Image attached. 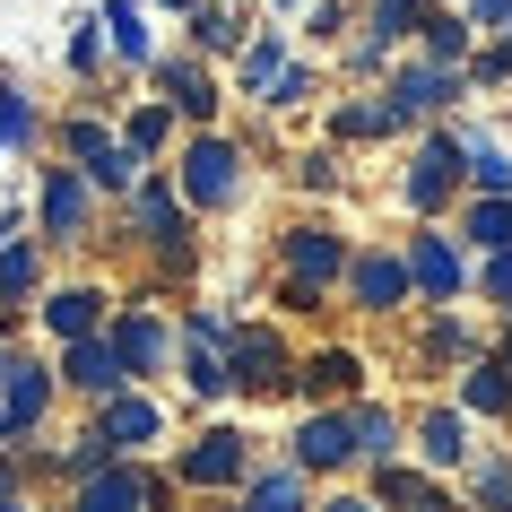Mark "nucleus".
I'll use <instances>...</instances> for the list:
<instances>
[{"instance_id": "nucleus-40", "label": "nucleus", "mask_w": 512, "mask_h": 512, "mask_svg": "<svg viewBox=\"0 0 512 512\" xmlns=\"http://www.w3.org/2000/svg\"><path fill=\"white\" fill-rule=\"evenodd\" d=\"M270 105H278V113H296V105H313V70H304V61H287V79L270 87Z\"/></svg>"}, {"instance_id": "nucleus-10", "label": "nucleus", "mask_w": 512, "mask_h": 512, "mask_svg": "<svg viewBox=\"0 0 512 512\" xmlns=\"http://www.w3.org/2000/svg\"><path fill=\"white\" fill-rule=\"evenodd\" d=\"M452 96H469V79H460V70H443V61H408L400 79L382 87V105H391V122H426V113H443L452 105Z\"/></svg>"}, {"instance_id": "nucleus-3", "label": "nucleus", "mask_w": 512, "mask_h": 512, "mask_svg": "<svg viewBox=\"0 0 512 512\" xmlns=\"http://www.w3.org/2000/svg\"><path fill=\"white\" fill-rule=\"evenodd\" d=\"M174 191H183L191 209H235V200H243V148H235V139H217V131H200L183 148Z\"/></svg>"}, {"instance_id": "nucleus-26", "label": "nucleus", "mask_w": 512, "mask_h": 512, "mask_svg": "<svg viewBox=\"0 0 512 512\" xmlns=\"http://www.w3.org/2000/svg\"><path fill=\"white\" fill-rule=\"evenodd\" d=\"M460 408H469V417H504V408H512V374H504V356L469 365V382H460Z\"/></svg>"}, {"instance_id": "nucleus-42", "label": "nucleus", "mask_w": 512, "mask_h": 512, "mask_svg": "<svg viewBox=\"0 0 512 512\" xmlns=\"http://www.w3.org/2000/svg\"><path fill=\"white\" fill-rule=\"evenodd\" d=\"M296 183H304V191H330V183H339V157H330V148H313V157H296Z\"/></svg>"}, {"instance_id": "nucleus-35", "label": "nucleus", "mask_w": 512, "mask_h": 512, "mask_svg": "<svg viewBox=\"0 0 512 512\" xmlns=\"http://www.w3.org/2000/svg\"><path fill=\"white\" fill-rule=\"evenodd\" d=\"M113 460H122V443H113V434H105V426H87V434H79V443H70V460H61V469H70V478H79V486H87V478H96V469H113Z\"/></svg>"}, {"instance_id": "nucleus-8", "label": "nucleus", "mask_w": 512, "mask_h": 512, "mask_svg": "<svg viewBox=\"0 0 512 512\" xmlns=\"http://www.w3.org/2000/svg\"><path fill=\"white\" fill-rule=\"evenodd\" d=\"M174 478L200 486V495H217V486H243V478H252V443H243L235 426H209L200 443H183V452H174Z\"/></svg>"}, {"instance_id": "nucleus-1", "label": "nucleus", "mask_w": 512, "mask_h": 512, "mask_svg": "<svg viewBox=\"0 0 512 512\" xmlns=\"http://www.w3.org/2000/svg\"><path fill=\"white\" fill-rule=\"evenodd\" d=\"M61 157L79 165V174H87L96 191H139V183H148V174H139L148 157H139L131 139H113L105 122H96V113H70V122H61Z\"/></svg>"}, {"instance_id": "nucleus-28", "label": "nucleus", "mask_w": 512, "mask_h": 512, "mask_svg": "<svg viewBox=\"0 0 512 512\" xmlns=\"http://www.w3.org/2000/svg\"><path fill=\"white\" fill-rule=\"evenodd\" d=\"M348 417H356V452L374 460V469H382V460H400V417H391V408H374V400H356Z\"/></svg>"}, {"instance_id": "nucleus-19", "label": "nucleus", "mask_w": 512, "mask_h": 512, "mask_svg": "<svg viewBox=\"0 0 512 512\" xmlns=\"http://www.w3.org/2000/svg\"><path fill=\"white\" fill-rule=\"evenodd\" d=\"M243 512H322V504H313V478H304L296 460H278V469L243 478Z\"/></svg>"}, {"instance_id": "nucleus-11", "label": "nucleus", "mask_w": 512, "mask_h": 512, "mask_svg": "<svg viewBox=\"0 0 512 512\" xmlns=\"http://www.w3.org/2000/svg\"><path fill=\"white\" fill-rule=\"evenodd\" d=\"M113 348H122V365H131V382H139V374H165V365L183 356V339L157 322V304H122V313H113Z\"/></svg>"}, {"instance_id": "nucleus-27", "label": "nucleus", "mask_w": 512, "mask_h": 512, "mask_svg": "<svg viewBox=\"0 0 512 512\" xmlns=\"http://www.w3.org/2000/svg\"><path fill=\"white\" fill-rule=\"evenodd\" d=\"M460 148H469V183L486 191V200H512V157L495 148L486 131H460Z\"/></svg>"}, {"instance_id": "nucleus-18", "label": "nucleus", "mask_w": 512, "mask_h": 512, "mask_svg": "<svg viewBox=\"0 0 512 512\" xmlns=\"http://www.w3.org/2000/svg\"><path fill=\"white\" fill-rule=\"evenodd\" d=\"M148 79L165 87V105L183 113V122H209V113H217V79L200 70V61H183V53H157V70H148Z\"/></svg>"}, {"instance_id": "nucleus-33", "label": "nucleus", "mask_w": 512, "mask_h": 512, "mask_svg": "<svg viewBox=\"0 0 512 512\" xmlns=\"http://www.w3.org/2000/svg\"><path fill=\"white\" fill-rule=\"evenodd\" d=\"M426 18H434L426 0H374V9H365V35H374V44H400V35H417Z\"/></svg>"}, {"instance_id": "nucleus-17", "label": "nucleus", "mask_w": 512, "mask_h": 512, "mask_svg": "<svg viewBox=\"0 0 512 512\" xmlns=\"http://www.w3.org/2000/svg\"><path fill=\"white\" fill-rule=\"evenodd\" d=\"M105 287H53V296H44V304H35V313H44V330H53V339H61V348H79V339H105Z\"/></svg>"}, {"instance_id": "nucleus-38", "label": "nucleus", "mask_w": 512, "mask_h": 512, "mask_svg": "<svg viewBox=\"0 0 512 512\" xmlns=\"http://www.w3.org/2000/svg\"><path fill=\"white\" fill-rule=\"evenodd\" d=\"M330 131H339V139H382V131H400V122H391V105L374 96V105H339V113H330Z\"/></svg>"}, {"instance_id": "nucleus-34", "label": "nucleus", "mask_w": 512, "mask_h": 512, "mask_svg": "<svg viewBox=\"0 0 512 512\" xmlns=\"http://www.w3.org/2000/svg\"><path fill=\"white\" fill-rule=\"evenodd\" d=\"M191 44H200V53H235V44H243L235 9H217V0H200V9H191Z\"/></svg>"}, {"instance_id": "nucleus-9", "label": "nucleus", "mask_w": 512, "mask_h": 512, "mask_svg": "<svg viewBox=\"0 0 512 512\" xmlns=\"http://www.w3.org/2000/svg\"><path fill=\"white\" fill-rule=\"evenodd\" d=\"M278 261H287V278H304V287H339L356 252H348V235H339V226L304 217V226H287V235H278Z\"/></svg>"}, {"instance_id": "nucleus-31", "label": "nucleus", "mask_w": 512, "mask_h": 512, "mask_svg": "<svg viewBox=\"0 0 512 512\" xmlns=\"http://www.w3.org/2000/svg\"><path fill=\"white\" fill-rule=\"evenodd\" d=\"M35 131H44L35 96H27V87H9V79H0V157H9V148H35Z\"/></svg>"}, {"instance_id": "nucleus-47", "label": "nucleus", "mask_w": 512, "mask_h": 512, "mask_svg": "<svg viewBox=\"0 0 512 512\" xmlns=\"http://www.w3.org/2000/svg\"><path fill=\"white\" fill-rule=\"evenodd\" d=\"M322 512H382V504H374V495H330Z\"/></svg>"}, {"instance_id": "nucleus-37", "label": "nucleus", "mask_w": 512, "mask_h": 512, "mask_svg": "<svg viewBox=\"0 0 512 512\" xmlns=\"http://www.w3.org/2000/svg\"><path fill=\"white\" fill-rule=\"evenodd\" d=\"M122 139H131L139 157H157L165 139H174V105H139V113H131V122H122Z\"/></svg>"}, {"instance_id": "nucleus-43", "label": "nucleus", "mask_w": 512, "mask_h": 512, "mask_svg": "<svg viewBox=\"0 0 512 512\" xmlns=\"http://www.w3.org/2000/svg\"><path fill=\"white\" fill-rule=\"evenodd\" d=\"M486 296L512 304V252H486Z\"/></svg>"}, {"instance_id": "nucleus-12", "label": "nucleus", "mask_w": 512, "mask_h": 512, "mask_svg": "<svg viewBox=\"0 0 512 512\" xmlns=\"http://www.w3.org/2000/svg\"><path fill=\"white\" fill-rule=\"evenodd\" d=\"M408 296H417L408 252H356V261H348V304H356V313H400Z\"/></svg>"}, {"instance_id": "nucleus-22", "label": "nucleus", "mask_w": 512, "mask_h": 512, "mask_svg": "<svg viewBox=\"0 0 512 512\" xmlns=\"http://www.w3.org/2000/svg\"><path fill=\"white\" fill-rule=\"evenodd\" d=\"M374 504L382 512H460L434 478H417V469H400V460H382V469H374Z\"/></svg>"}, {"instance_id": "nucleus-29", "label": "nucleus", "mask_w": 512, "mask_h": 512, "mask_svg": "<svg viewBox=\"0 0 512 512\" xmlns=\"http://www.w3.org/2000/svg\"><path fill=\"white\" fill-rule=\"evenodd\" d=\"M460 235L478 243V252H512V200H469V217H460Z\"/></svg>"}, {"instance_id": "nucleus-48", "label": "nucleus", "mask_w": 512, "mask_h": 512, "mask_svg": "<svg viewBox=\"0 0 512 512\" xmlns=\"http://www.w3.org/2000/svg\"><path fill=\"white\" fill-rule=\"evenodd\" d=\"M9 243H18V217H0V252H9Z\"/></svg>"}, {"instance_id": "nucleus-25", "label": "nucleus", "mask_w": 512, "mask_h": 512, "mask_svg": "<svg viewBox=\"0 0 512 512\" xmlns=\"http://www.w3.org/2000/svg\"><path fill=\"white\" fill-rule=\"evenodd\" d=\"M105 44L131 70H157V44H148V27H139V0H105Z\"/></svg>"}, {"instance_id": "nucleus-44", "label": "nucleus", "mask_w": 512, "mask_h": 512, "mask_svg": "<svg viewBox=\"0 0 512 512\" xmlns=\"http://www.w3.org/2000/svg\"><path fill=\"white\" fill-rule=\"evenodd\" d=\"M278 304H287V313H313V304H322V287H304V278H287V287H278Z\"/></svg>"}, {"instance_id": "nucleus-20", "label": "nucleus", "mask_w": 512, "mask_h": 512, "mask_svg": "<svg viewBox=\"0 0 512 512\" xmlns=\"http://www.w3.org/2000/svg\"><path fill=\"white\" fill-rule=\"evenodd\" d=\"M96 426H105L113 443H122V460H131V452H148V443H157V434H165V408L148 400V391H113V400H105V417H96Z\"/></svg>"}, {"instance_id": "nucleus-4", "label": "nucleus", "mask_w": 512, "mask_h": 512, "mask_svg": "<svg viewBox=\"0 0 512 512\" xmlns=\"http://www.w3.org/2000/svg\"><path fill=\"white\" fill-rule=\"evenodd\" d=\"M35 217H44V243H87L96 235V183H87L79 165H44Z\"/></svg>"}, {"instance_id": "nucleus-41", "label": "nucleus", "mask_w": 512, "mask_h": 512, "mask_svg": "<svg viewBox=\"0 0 512 512\" xmlns=\"http://www.w3.org/2000/svg\"><path fill=\"white\" fill-rule=\"evenodd\" d=\"M478 348V339H469V330L452 322V313H434V330H426V356H469Z\"/></svg>"}, {"instance_id": "nucleus-16", "label": "nucleus", "mask_w": 512, "mask_h": 512, "mask_svg": "<svg viewBox=\"0 0 512 512\" xmlns=\"http://www.w3.org/2000/svg\"><path fill=\"white\" fill-rule=\"evenodd\" d=\"M61 382H70V391H87L96 408H105L113 391H131V365H122V348H113V330H105V339L61 348Z\"/></svg>"}, {"instance_id": "nucleus-14", "label": "nucleus", "mask_w": 512, "mask_h": 512, "mask_svg": "<svg viewBox=\"0 0 512 512\" xmlns=\"http://www.w3.org/2000/svg\"><path fill=\"white\" fill-rule=\"evenodd\" d=\"M165 486L148 478V469H131V460H113V469H96V478L70 495V512H157Z\"/></svg>"}, {"instance_id": "nucleus-32", "label": "nucleus", "mask_w": 512, "mask_h": 512, "mask_svg": "<svg viewBox=\"0 0 512 512\" xmlns=\"http://www.w3.org/2000/svg\"><path fill=\"white\" fill-rule=\"evenodd\" d=\"M174 365H183V391H191V400L235 391V382H226V348H191V339H183V356H174Z\"/></svg>"}, {"instance_id": "nucleus-23", "label": "nucleus", "mask_w": 512, "mask_h": 512, "mask_svg": "<svg viewBox=\"0 0 512 512\" xmlns=\"http://www.w3.org/2000/svg\"><path fill=\"white\" fill-rule=\"evenodd\" d=\"M417 452L434 469H460L469 460V408H426V426H417Z\"/></svg>"}, {"instance_id": "nucleus-13", "label": "nucleus", "mask_w": 512, "mask_h": 512, "mask_svg": "<svg viewBox=\"0 0 512 512\" xmlns=\"http://www.w3.org/2000/svg\"><path fill=\"white\" fill-rule=\"evenodd\" d=\"M304 469V478H322V469H348V460H365L356 452V417L348 408H313V417H304L296 426V452H287Z\"/></svg>"}, {"instance_id": "nucleus-51", "label": "nucleus", "mask_w": 512, "mask_h": 512, "mask_svg": "<svg viewBox=\"0 0 512 512\" xmlns=\"http://www.w3.org/2000/svg\"><path fill=\"white\" fill-rule=\"evenodd\" d=\"M9 512H27V504H9Z\"/></svg>"}, {"instance_id": "nucleus-39", "label": "nucleus", "mask_w": 512, "mask_h": 512, "mask_svg": "<svg viewBox=\"0 0 512 512\" xmlns=\"http://www.w3.org/2000/svg\"><path fill=\"white\" fill-rule=\"evenodd\" d=\"M96 61H105V18H79V35H70V70H96Z\"/></svg>"}, {"instance_id": "nucleus-36", "label": "nucleus", "mask_w": 512, "mask_h": 512, "mask_svg": "<svg viewBox=\"0 0 512 512\" xmlns=\"http://www.w3.org/2000/svg\"><path fill=\"white\" fill-rule=\"evenodd\" d=\"M469 18H426V61H443V70H460V61H469Z\"/></svg>"}, {"instance_id": "nucleus-30", "label": "nucleus", "mask_w": 512, "mask_h": 512, "mask_svg": "<svg viewBox=\"0 0 512 512\" xmlns=\"http://www.w3.org/2000/svg\"><path fill=\"white\" fill-rule=\"evenodd\" d=\"M35 287H44V252H35V243H9V252H0V304L18 313Z\"/></svg>"}, {"instance_id": "nucleus-5", "label": "nucleus", "mask_w": 512, "mask_h": 512, "mask_svg": "<svg viewBox=\"0 0 512 512\" xmlns=\"http://www.w3.org/2000/svg\"><path fill=\"white\" fill-rule=\"evenodd\" d=\"M460 183H469V148H460V131H426V139H417V157H408V183H400L408 209L434 217Z\"/></svg>"}, {"instance_id": "nucleus-7", "label": "nucleus", "mask_w": 512, "mask_h": 512, "mask_svg": "<svg viewBox=\"0 0 512 512\" xmlns=\"http://www.w3.org/2000/svg\"><path fill=\"white\" fill-rule=\"evenodd\" d=\"M53 382H61L53 365H35V356L0 348V426H9V443L44 426V408H53Z\"/></svg>"}, {"instance_id": "nucleus-45", "label": "nucleus", "mask_w": 512, "mask_h": 512, "mask_svg": "<svg viewBox=\"0 0 512 512\" xmlns=\"http://www.w3.org/2000/svg\"><path fill=\"white\" fill-rule=\"evenodd\" d=\"M469 18L478 27H512V0H469Z\"/></svg>"}, {"instance_id": "nucleus-49", "label": "nucleus", "mask_w": 512, "mask_h": 512, "mask_svg": "<svg viewBox=\"0 0 512 512\" xmlns=\"http://www.w3.org/2000/svg\"><path fill=\"white\" fill-rule=\"evenodd\" d=\"M165 9H183V18H191V9H200V0H165Z\"/></svg>"}, {"instance_id": "nucleus-46", "label": "nucleus", "mask_w": 512, "mask_h": 512, "mask_svg": "<svg viewBox=\"0 0 512 512\" xmlns=\"http://www.w3.org/2000/svg\"><path fill=\"white\" fill-rule=\"evenodd\" d=\"M9 504H27V495H18V460L0 452V512H9Z\"/></svg>"}, {"instance_id": "nucleus-21", "label": "nucleus", "mask_w": 512, "mask_h": 512, "mask_svg": "<svg viewBox=\"0 0 512 512\" xmlns=\"http://www.w3.org/2000/svg\"><path fill=\"white\" fill-rule=\"evenodd\" d=\"M356 382H365V365H356L348 348H313V356L296 365V391H304L313 408H330V400H356Z\"/></svg>"}, {"instance_id": "nucleus-6", "label": "nucleus", "mask_w": 512, "mask_h": 512, "mask_svg": "<svg viewBox=\"0 0 512 512\" xmlns=\"http://www.w3.org/2000/svg\"><path fill=\"white\" fill-rule=\"evenodd\" d=\"M226 382H235V391H252V400H261V391H287V382H296V356H287V339H278V330L243 322L235 339H226Z\"/></svg>"}, {"instance_id": "nucleus-50", "label": "nucleus", "mask_w": 512, "mask_h": 512, "mask_svg": "<svg viewBox=\"0 0 512 512\" xmlns=\"http://www.w3.org/2000/svg\"><path fill=\"white\" fill-rule=\"evenodd\" d=\"M504 374H512V330H504Z\"/></svg>"}, {"instance_id": "nucleus-24", "label": "nucleus", "mask_w": 512, "mask_h": 512, "mask_svg": "<svg viewBox=\"0 0 512 512\" xmlns=\"http://www.w3.org/2000/svg\"><path fill=\"white\" fill-rule=\"evenodd\" d=\"M235 79H243V96H270L278 79H287V35H252V44H243V61H235Z\"/></svg>"}, {"instance_id": "nucleus-2", "label": "nucleus", "mask_w": 512, "mask_h": 512, "mask_svg": "<svg viewBox=\"0 0 512 512\" xmlns=\"http://www.w3.org/2000/svg\"><path fill=\"white\" fill-rule=\"evenodd\" d=\"M131 235L157 252L165 270H191V200L165 183V174H148V183L131 191Z\"/></svg>"}, {"instance_id": "nucleus-15", "label": "nucleus", "mask_w": 512, "mask_h": 512, "mask_svg": "<svg viewBox=\"0 0 512 512\" xmlns=\"http://www.w3.org/2000/svg\"><path fill=\"white\" fill-rule=\"evenodd\" d=\"M408 278H417V296L426 304H452L460 287H469V261H460V243L452 235H408Z\"/></svg>"}]
</instances>
